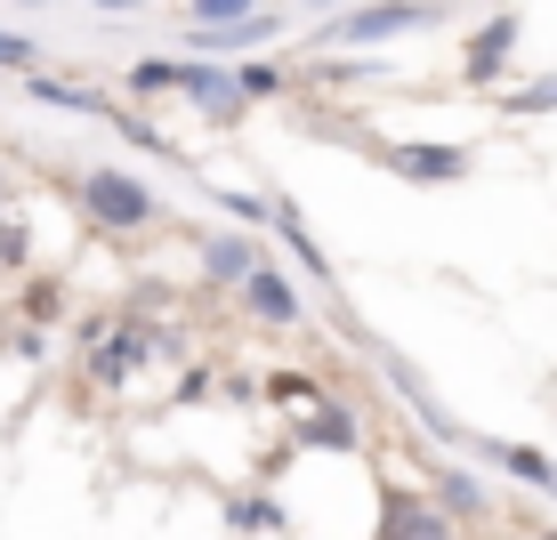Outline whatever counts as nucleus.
I'll return each instance as SVG.
<instances>
[{"instance_id":"3","label":"nucleus","mask_w":557,"mask_h":540,"mask_svg":"<svg viewBox=\"0 0 557 540\" xmlns=\"http://www.w3.org/2000/svg\"><path fill=\"white\" fill-rule=\"evenodd\" d=\"M405 25H420V9L396 0V9H372V16H356V25H339V33H348V41H380V33H405Z\"/></svg>"},{"instance_id":"2","label":"nucleus","mask_w":557,"mask_h":540,"mask_svg":"<svg viewBox=\"0 0 557 540\" xmlns=\"http://www.w3.org/2000/svg\"><path fill=\"white\" fill-rule=\"evenodd\" d=\"M405 178H460V153L453 146H405V153H388Z\"/></svg>"},{"instance_id":"1","label":"nucleus","mask_w":557,"mask_h":540,"mask_svg":"<svg viewBox=\"0 0 557 540\" xmlns=\"http://www.w3.org/2000/svg\"><path fill=\"white\" fill-rule=\"evenodd\" d=\"M82 202L98 210L106 226H146V218H153V194H146L138 178H122V169H89V178H82Z\"/></svg>"},{"instance_id":"6","label":"nucleus","mask_w":557,"mask_h":540,"mask_svg":"<svg viewBox=\"0 0 557 540\" xmlns=\"http://www.w3.org/2000/svg\"><path fill=\"white\" fill-rule=\"evenodd\" d=\"M195 16H243V0H195Z\"/></svg>"},{"instance_id":"7","label":"nucleus","mask_w":557,"mask_h":540,"mask_svg":"<svg viewBox=\"0 0 557 540\" xmlns=\"http://www.w3.org/2000/svg\"><path fill=\"white\" fill-rule=\"evenodd\" d=\"M0 65H25V41H16V33H0Z\"/></svg>"},{"instance_id":"4","label":"nucleus","mask_w":557,"mask_h":540,"mask_svg":"<svg viewBox=\"0 0 557 540\" xmlns=\"http://www.w3.org/2000/svg\"><path fill=\"white\" fill-rule=\"evenodd\" d=\"M251 306H259V315H275V323H292V315H299V299L283 291V275H267V266L251 275Z\"/></svg>"},{"instance_id":"8","label":"nucleus","mask_w":557,"mask_h":540,"mask_svg":"<svg viewBox=\"0 0 557 540\" xmlns=\"http://www.w3.org/2000/svg\"><path fill=\"white\" fill-rule=\"evenodd\" d=\"M0 259H16V235H0Z\"/></svg>"},{"instance_id":"5","label":"nucleus","mask_w":557,"mask_h":540,"mask_svg":"<svg viewBox=\"0 0 557 540\" xmlns=\"http://www.w3.org/2000/svg\"><path fill=\"white\" fill-rule=\"evenodd\" d=\"M210 266H219V275H243V242H210Z\"/></svg>"}]
</instances>
